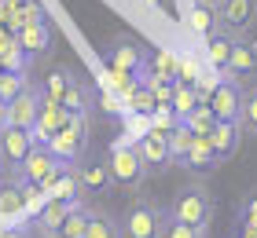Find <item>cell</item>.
<instances>
[{
    "label": "cell",
    "instance_id": "cell-1",
    "mask_svg": "<svg viewBox=\"0 0 257 238\" xmlns=\"http://www.w3.org/2000/svg\"><path fill=\"white\" fill-rule=\"evenodd\" d=\"M169 223V209H162L151 198H133V205L125 209L121 234L125 238H162Z\"/></svg>",
    "mask_w": 257,
    "mask_h": 238
},
{
    "label": "cell",
    "instance_id": "cell-2",
    "mask_svg": "<svg viewBox=\"0 0 257 238\" xmlns=\"http://www.w3.org/2000/svg\"><path fill=\"white\" fill-rule=\"evenodd\" d=\"M169 216L173 220H184V223H195V227L206 231L209 216H213V198L202 183H191V187H180L177 198L169 201Z\"/></svg>",
    "mask_w": 257,
    "mask_h": 238
},
{
    "label": "cell",
    "instance_id": "cell-3",
    "mask_svg": "<svg viewBox=\"0 0 257 238\" xmlns=\"http://www.w3.org/2000/svg\"><path fill=\"white\" fill-rule=\"evenodd\" d=\"M107 165H110L114 183L125 187V190H136L140 183H144V176H147V165H144V158H140L136 143H118V147L110 150Z\"/></svg>",
    "mask_w": 257,
    "mask_h": 238
},
{
    "label": "cell",
    "instance_id": "cell-4",
    "mask_svg": "<svg viewBox=\"0 0 257 238\" xmlns=\"http://www.w3.org/2000/svg\"><path fill=\"white\" fill-rule=\"evenodd\" d=\"M48 147H52L55 158L66 161V165L81 161V154H85V147H88V117H85V114H74V117L66 121V128L48 143Z\"/></svg>",
    "mask_w": 257,
    "mask_h": 238
},
{
    "label": "cell",
    "instance_id": "cell-5",
    "mask_svg": "<svg viewBox=\"0 0 257 238\" xmlns=\"http://www.w3.org/2000/svg\"><path fill=\"white\" fill-rule=\"evenodd\" d=\"M37 147V139H33L30 128H19V125H4L0 128V165L15 176L22 169V161L30 158V150Z\"/></svg>",
    "mask_w": 257,
    "mask_h": 238
},
{
    "label": "cell",
    "instance_id": "cell-6",
    "mask_svg": "<svg viewBox=\"0 0 257 238\" xmlns=\"http://www.w3.org/2000/svg\"><path fill=\"white\" fill-rule=\"evenodd\" d=\"M70 117H74V110H70L63 99H52V95L41 92V117H37V125H33L30 132H33V139H37V143H44V147H48V143L66 128Z\"/></svg>",
    "mask_w": 257,
    "mask_h": 238
},
{
    "label": "cell",
    "instance_id": "cell-7",
    "mask_svg": "<svg viewBox=\"0 0 257 238\" xmlns=\"http://www.w3.org/2000/svg\"><path fill=\"white\" fill-rule=\"evenodd\" d=\"M253 15H257V0H220V4H217L220 30L231 33V37H239V41L250 33Z\"/></svg>",
    "mask_w": 257,
    "mask_h": 238
},
{
    "label": "cell",
    "instance_id": "cell-8",
    "mask_svg": "<svg viewBox=\"0 0 257 238\" xmlns=\"http://www.w3.org/2000/svg\"><path fill=\"white\" fill-rule=\"evenodd\" d=\"M59 158L52 154V147H44V143H37V147L30 150V158L22 161V169L15 172V180H26V183H37V187H44L55 176V169H59Z\"/></svg>",
    "mask_w": 257,
    "mask_h": 238
},
{
    "label": "cell",
    "instance_id": "cell-9",
    "mask_svg": "<svg viewBox=\"0 0 257 238\" xmlns=\"http://www.w3.org/2000/svg\"><path fill=\"white\" fill-rule=\"evenodd\" d=\"M136 150H140V158H144L147 172H162V169H169V165H173L169 132H162V128H147V132L136 139Z\"/></svg>",
    "mask_w": 257,
    "mask_h": 238
},
{
    "label": "cell",
    "instance_id": "cell-10",
    "mask_svg": "<svg viewBox=\"0 0 257 238\" xmlns=\"http://www.w3.org/2000/svg\"><path fill=\"white\" fill-rule=\"evenodd\" d=\"M41 117V88L26 85L15 99H8V125H19V128H33Z\"/></svg>",
    "mask_w": 257,
    "mask_h": 238
},
{
    "label": "cell",
    "instance_id": "cell-11",
    "mask_svg": "<svg viewBox=\"0 0 257 238\" xmlns=\"http://www.w3.org/2000/svg\"><path fill=\"white\" fill-rule=\"evenodd\" d=\"M209 106H213L217 121H239V110H242V88L235 77H220V85L213 92V99H209Z\"/></svg>",
    "mask_w": 257,
    "mask_h": 238
},
{
    "label": "cell",
    "instance_id": "cell-12",
    "mask_svg": "<svg viewBox=\"0 0 257 238\" xmlns=\"http://www.w3.org/2000/svg\"><path fill=\"white\" fill-rule=\"evenodd\" d=\"M81 205L77 198H48L44 205L37 209V227L48 231V234H59V227L66 223V216Z\"/></svg>",
    "mask_w": 257,
    "mask_h": 238
},
{
    "label": "cell",
    "instance_id": "cell-13",
    "mask_svg": "<svg viewBox=\"0 0 257 238\" xmlns=\"http://www.w3.org/2000/svg\"><path fill=\"white\" fill-rule=\"evenodd\" d=\"M107 63H110V70H128V74H140V70L147 66V52H144L136 41H121V44L110 48Z\"/></svg>",
    "mask_w": 257,
    "mask_h": 238
},
{
    "label": "cell",
    "instance_id": "cell-14",
    "mask_svg": "<svg viewBox=\"0 0 257 238\" xmlns=\"http://www.w3.org/2000/svg\"><path fill=\"white\" fill-rule=\"evenodd\" d=\"M217 165H220V158H217V150H213V139H209L206 132H195V143H191L188 158H184V169L209 172V169H217Z\"/></svg>",
    "mask_w": 257,
    "mask_h": 238
},
{
    "label": "cell",
    "instance_id": "cell-15",
    "mask_svg": "<svg viewBox=\"0 0 257 238\" xmlns=\"http://www.w3.org/2000/svg\"><path fill=\"white\" fill-rule=\"evenodd\" d=\"M235 41L239 37H231V33H224V30H217V33H209V37H206V59H209V66H213L217 74H224V70H228L231 52H235Z\"/></svg>",
    "mask_w": 257,
    "mask_h": 238
},
{
    "label": "cell",
    "instance_id": "cell-16",
    "mask_svg": "<svg viewBox=\"0 0 257 238\" xmlns=\"http://www.w3.org/2000/svg\"><path fill=\"white\" fill-rule=\"evenodd\" d=\"M242 136H246V132H242V125H239V121H217V128L209 132L217 158H220V161H228L231 154L239 150V139H242Z\"/></svg>",
    "mask_w": 257,
    "mask_h": 238
},
{
    "label": "cell",
    "instance_id": "cell-17",
    "mask_svg": "<svg viewBox=\"0 0 257 238\" xmlns=\"http://www.w3.org/2000/svg\"><path fill=\"white\" fill-rule=\"evenodd\" d=\"M15 37H19V44L26 48L30 55H44L52 48V26H48V22H26Z\"/></svg>",
    "mask_w": 257,
    "mask_h": 238
},
{
    "label": "cell",
    "instance_id": "cell-18",
    "mask_svg": "<svg viewBox=\"0 0 257 238\" xmlns=\"http://www.w3.org/2000/svg\"><path fill=\"white\" fill-rule=\"evenodd\" d=\"M250 74H257V48L253 44H246V41H235V52H231V63H228V70H224V77H250Z\"/></svg>",
    "mask_w": 257,
    "mask_h": 238
},
{
    "label": "cell",
    "instance_id": "cell-19",
    "mask_svg": "<svg viewBox=\"0 0 257 238\" xmlns=\"http://www.w3.org/2000/svg\"><path fill=\"white\" fill-rule=\"evenodd\" d=\"M77 176H81V190H107L114 183V176H110V165L107 161H85V165H77Z\"/></svg>",
    "mask_w": 257,
    "mask_h": 238
},
{
    "label": "cell",
    "instance_id": "cell-20",
    "mask_svg": "<svg viewBox=\"0 0 257 238\" xmlns=\"http://www.w3.org/2000/svg\"><path fill=\"white\" fill-rule=\"evenodd\" d=\"M19 212H26V183L11 180V183L0 187V216L11 220V216H19Z\"/></svg>",
    "mask_w": 257,
    "mask_h": 238
},
{
    "label": "cell",
    "instance_id": "cell-21",
    "mask_svg": "<svg viewBox=\"0 0 257 238\" xmlns=\"http://www.w3.org/2000/svg\"><path fill=\"white\" fill-rule=\"evenodd\" d=\"M191 30H195V33H202V37L217 33V30H220V22H217V4L195 0V8H191Z\"/></svg>",
    "mask_w": 257,
    "mask_h": 238
},
{
    "label": "cell",
    "instance_id": "cell-22",
    "mask_svg": "<svg viewBox=\"0 0 257 238\" xmlns=\"http://www.w3.org/2000/svg\"><path fill=\"white\" fill-rule=\"evenodd\" d=\"M191 143H195V128H191L188 121H180V125L169 132V154H173V161L184 165V158H188V150H191Z\"/></svg>",
    "mask_w": 257,
    "mask_h": 238
},
{
    "label": "cell",
    "instance_id": "cell-23",
    "mask_svg": "<svg viewBox=\"0 0 257 238\" xmlns=\"http://www.w3.org/2000/svg\"><path fill=\"white\" fill-rule=\"evenodd\" d=\"M85 238H125V234H121V223L114 216H107V212H92Z\"/></svg>",
    "mask_w": 257,
    "mask_h": 238
},
{
    "label": "cell",
    "instance_id": "cell-24",
    "mask_svg": "<svg viewBox=\"0 0 257 238\" xmlns=\"http://www.w3.org/2000/svg\"><path fill=\"white\" fill-rule=\"evenodd\" d=\"M30 59H33V55L19 44V37H11V44L4 48V52H0V66H4V70H19V74H26V70H30Z\"/></svg>",
    "mask_w": 257,
    "mask_h": 238
},
{
    "label": "cell",
    "instance_id": "cell-25",
    "mask_svg": "<svg viewBox=\"0 0 257 238\" xmlns=\"http://www.w3.org/2000/svg\"><path fill=\"white\" fill-rule=\"evenodd\" d=\"M173 110H177L180 117H188L195 106H198V92H195V85L191 81H177V88H173Z\"/></svg>",
    "mask_w": 257,
    "mask_h": 238
},
{
    "label": "cell",
    "instance_id": "cell-26",
    "mask_svg": "<svg viewBox=\"0 0 257 238\" xmlns=\"http://www.w3.org/2000/svg\"><path fill=\"white\" fill-rule=\"evenodd\" d=\"M239 125L246 136H257V85L250 92H242V110H239Z\"/></svg>",
    "mask_w": 257,
    "mask_h": 238
},
{
    "label": "cell",
    "instance_id": "cell-27",
    "mask_svg": "<svg viewBox=\"0 0 257 238\" xmlns=\"http://www.w3.org/2000/svg\"><path fill=\"white\" fill-rule=\"evenodd\" d=\"M184 121H188L195 132H206V136H209V132L217 128V114H213V106H209V103H198L195 110L184 117Z\"/></svg>",
    "mask_w": 257,
    "mask_h": 238
},
{
    "label": "cell",
    "instance_id": "cell-28",
    "mask_svg": "<svg viewBox=\"0 0 257 238\" xmlns=\"http://www.w3.org/2000/svg\"><path fill=\"white\" fill-rule=\"evenodd\" d=\"M88 220H92V212L77 205V209L66 216V223L59 227V234H63V238H85V231H88Z\"/></svg>",
    "mask_w": 257,
    "mask_h": 238
},
{
    "label": "cell",
    "instance_id": "cell-29",
    "mask_svg": "<svg viewBox=\"0 0 257 238\" xmlns=\"http://www.w3.org/2000/svg\"><path fill=\"white\" fill-rule=\"evenodd\" d=\"M26 85H30L26 74H19V70H4V74H0V99H15Z\"/></svg>",
    "mask_w": 257,
    "mask_h": 238
},
{
    "label": "cell",
    "instance_id": "cell-30",
    "mask_svg": "<svg viewBox=\"0 0 257 238\" xmlns=\"http://www.w3.org/2000/svg\"><path fill=\"white\" fill-rule=\"evenodd\" d=\"M125 103L133 106L136 114H155V110H158V99H155V92H151L147 85H140V88H136L133 95H128Z\"/></svg>",
    "mask_w": 257,
    "mask_h": 238
},
{
    "label": "cell",
    "instance_id": "cell-31",
    "mask_svg": "<svg viewBox=\"0 0 257 238\" xmlns=\"http://www.w3.org/2000/svg\"><path fill=\"white\" fill-rule=\"evenodd\" d=\"M70 81H74V77H70L66 70H55V74L44 81V88H41V92H44V95H52V99H63L66 88H70Z\"/></svg>",
    "mask_w": 257,
    "mask_h": 238
},
{
    "label": "cell",
    "instance_id": "cell-32",
    "mask_svg": "<svg viewBox=\"0 0 257 238\" xmlns=\"http://www.w3.org/2000/svg\"><path fill=\"white\" fill-rule=\"evenodd\" d=\"M202 234H206L202 227H195V223H184V220H173V216H169L166 234H162V238H202Z\"/></svg>",
    "mask_w": 257,
    "mask_h": 238
},
{
    "label": "cell",
    "instance_id": "cell-33",
    "mask_svg": "<svg viewBox=\"0 0 257 238\" xmlns=\"http://www.w3.org/2000/svg\"><path fill=\"white\" fill-rule=\"evenodd\" d=\"M63 103H66L74 114H85V110H88V95H85V88H81L77 81H70V88H66V95H63Z\"/></svg>",
    "mask_w": 257,
    "mask_h": 238
},
{
    "label": "cell",
    "instance_id": "cell-34",
    "mask_svg": "<svg viewBox=\"0 0 257 238\" xmlns=\"http://www.w3.org/2000/svg\"><path fill=\"white\" fill-rule=\"evenodd\" d=\"M19 15H22V26H26V22H48V15H44V8H41V0H26V4L19 8Z\"/></svg>",
    "mask_w": 257,
    "mask_h": 238
},
{
    "label": "cell",
    "instance_id": "cell-35",
    "mask_svg": "<svg viewBox=\"0 0 257 238\" xmlns=\"http://www.w3.org/2000/svg\"><path fill=\"white\" fill-rule=\"evenodd\" d=\"M239 223H257V190L242 201V209H239Z\"/></svg>",
    "mask_w": 257,
    "mask_h": 238
},
{
    "label": "cell",
    "instance_id": "cell-36",
    "mask_svg": "<svg viewBox=\"0 0 257 238\" xmlns=\"http://www.w3.org/2000/svg\"><path fill=\"white\" fill-rule=\"evenodd\" d=\"M177 81H191V85L198 81V66H195V59H184V63H180V70H177Z\"/></svg>",
    "mask_w": 257,
    "mask_h": 238
},
{
    "label": "cell",
    "instance_id": "cell-37",
    "mask_svg": "<svg viewBox=\"0 0 257 238\" xmlns=\"http://www.w3.org/2000/svg\"><path fill=\"white\" fill-rule=\"evenodd\" d=\"M0 238H26L19 227H0Z\"/></svg>",
    "mask_w": 257,
    "mask_h": 238
},
{
    "label": "cell",
    "instance_id": "cell-38",
    "mask_svg": "<svg viewBox=\"0 0 257 238\" xmlns=\"http://www.w3.org/2000/svg\"><path fill=\"white\" fill-rule=\"evenodd\" d=\"M8 125V99H0V128Z\"/></svg>",
    "mask_w": 257,
    "mask_h": 238
},
{
    "label": "cell",
    "instance_id": "cell-39",
    "mask_svg": "<svg viewBox=\"0 0 257 238\" xmlns=\"http://www.w3.org/2000/svg\"><path fill=\"white\" fill-rule=\"evenodd\" d=\"M4 4H11V8H22V4H26V0H4Z\"/></svg>",
    "mask_w": 257,
    "mask_h": 238
},
{
    "label": "cell",
    "instance_id": "cell-40",
    "mask_svg": "<svg viewBox=\"0 0 257 238\" xmlns=\"http://www.w3.org/2000/svg\"><path fill=\"white\" fill-rule=\"evenodd\" d=\"M206 4H220V0H206Z\"/></svg>",
    "mask_w": 257,
    "mask_h": 238
},
{
    "label": "cell",
    "instance_id": "cell-41",
    "mask_svg": "<svg viewBox=\"0 0 257 238\" xmlns=\"http://www.w3.org/2000/svg\"><path fill=\"white\" fill-rule=\"evenodd\" d=\"M0 227H4V216H0Z\"/></svg>",
    "mask_w": 257,
    "mask_h": 238
},
{
    "label": "cell",
    "instance_id": "cell-42",
    "mask_svg": "<svg viewBox=\"0 0 257 238\" xmlns=\"http://www.w3.org/2000/svg\"><path fill=\"white\" fill-rule=\"evenodd\" d=\"M0 74H4V66H0Z\"/></svg>",
    "mask_w": 257,
    "mask_h": 238
},
{
    "label": "cell",
    "instance_id": "cell-43",
    "mask_svg": "<svg viewBox=\"0 0 257 238\" xmlns=\"http://www.w3.org/2000/svg\"><path fill=\"white\" fill-rule=\"evenodd\" d=\"M0 169H4V165H0Z\"/></svg>",
    "mask_w": 257,
    "mask_h": 238
}]
</instances>
